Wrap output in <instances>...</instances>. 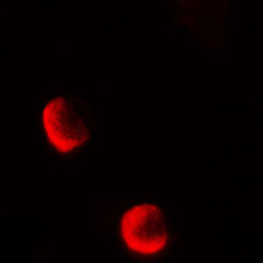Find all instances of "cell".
<instances>
[{
	"label": "cell",
	"mask_w": 263,
	"mask_h": 263,
	"mask_svg": "<svg viewBox=\"0 0 263 263\" xmlns=\"http://www.w3.org/2000/svg\"><path fill=\"white\" fill-rule=\"evenodd\" d=\"M41 124L50 144L68 154L80 148L90 136L85 106L71 96H54L41 108Z\"/></svg>",
	"instance_id": "1"
},
{
	"label": "cell",
	"mask_w": 263,
	"mask_h": 263,
	"mask_svg": "<svg viewBox=\"0 0 263 263\" xmlns=\"http://www.w3.org/2000/svg\"><path fill=\"white\" fill-rule=\"evenodd\" d=\"M119 228L124 246L133 253L156 255L167 245V218L156 203L144 201L128 206L121 216Z\"/></svg>",
	"instance_id": "2"
}]
</instances>
